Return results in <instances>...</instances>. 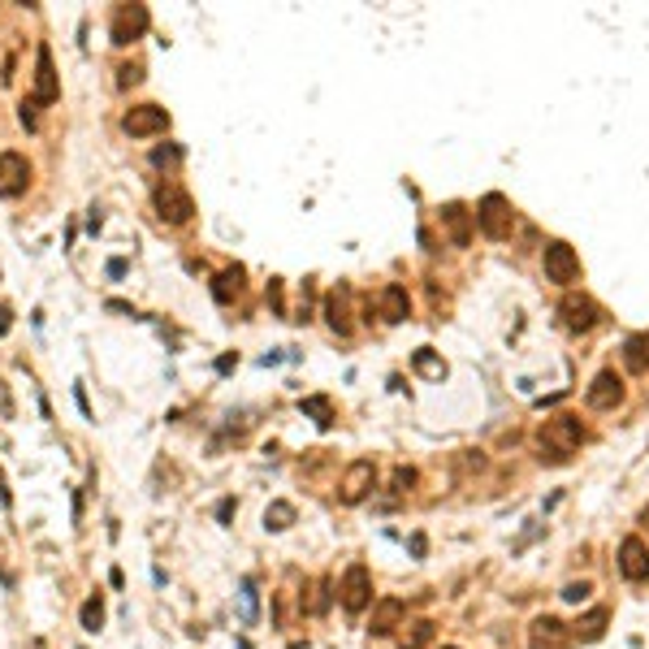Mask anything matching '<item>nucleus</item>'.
<instances>
[{"instance_id": "nucleus-29", "label": "nucleus", "mask_w": 649, "mask_h": 649, "mask_svg": "<svg viewBox=\"0 0 649 649\" xmlns=\"http://www.w3.org/2000/svg\"><path fill=\"white\" fill-rule=\"evenodd\" d=\"M415 468H394V493H407V490H415Z\"/></svg>"}, {"instance_id": "nucleus-21", "label": "nucleus", "mask_w": 649, "mask_h": 649, "mask_svg": "<svg viewBox=\"0 0 649 649\" xmlns=\"http://www.w3.org/2000/svg\"><path fill=\"white\" fill-rule=\"evenodd\" d=\"M243 295V269H225V273H216L213 282V299L216 303H230V299Z\"/></svg>"}, {"instance_id": "nucleus-14", "label": "nucleus", "mask_w": 649, "mask_h": 649, "mask_svg": "<svg viewBox=\"0 0 649 649\" xmlns=\"http://www.w3.org/2000/svg\"><path fill=\"white\" fill-rule=\"evenodd\" d=\"M35 100L40 104H57L61 100V82H57V70H52L48 43H40V52H35Z\"/></svg>"}, {"instance_id": "nucleus-39", "label": "nucleus", "mask_w": 649, "mask_h": 649, "mask_svg": "<svg viewBox=\"0 0 649 649\" xmlns=\"http://www.w3.org/2000/svg\"><path fill=\"white\" fill-rule=\"evenodd\" d=\"M446 649H454V645H446Z\"/></svg>"}, {"instance_id": "nucleus-20", "label": "nucleus", "mask_w": 649, "mask_h": 649, "mask_svg": "<svg viewBox=\"0 0 649 649\" xmlns=\"http://www.w3.org/2000/svg\"><path fill=\"white\" fill-rule=\"evenodd\" d=\"M606 624H610V610L606 606H593L589 615L576 624V636H580V641H602V636H606Z\"/></svg>"}, {"instance_id": "nucleus-30", "label": "nucleus", "mask_w": 649, "mask_h": 649, "mask_svg": "<svg viewBox=\"0 0 649 649\" xmlns=\"http://www.w3.org/2000/svg\"><path fill=\"white\" fill-rule=\"evenodd\" d=\"M308 610H312V615H325V610H329V580L316 585V597L308 602Z\"/></svg>"}, {"instance_id": "nucleus-13", "label": "nucleus", "mask_w": 649, "mask_h": 649, "mask_svg": "<svg viewBox=\"0 0 649 649\" xmlns=\"http://www.w3.org/2000/svg\"><path fill=\"white\" fill-rule=\"evenodd\" d=\"M619 571H624V580H632V585L649 580V546L641 537H624V541H619Z\"/></svg>"}, {"instance_id": "nucleus-1", "label": "nucleus", "mask_w": 649, "mask_h": 649, "mask_svg": "<svg viewBox=\"0 0 649 649\" xmlns=\"http://www.w3.org/2000/svg\"><path fill=\"white\" fill-rule=\"evenodd\" d=\"M580 442H585V425H580L576 415H554V420H546V425L537 429L541 459H550V463H568L571 454L580 451Z\"/></svg>"}, {"instance_id": "nucleus-25", "label": "nucleus", "mask_w": 649, "mask_h": 649, "mask_svg": "<svg viewBox=\"0 0 649 649\" xmlns=\"http://www.w3.org/2000/svg\"><path fill=\"white\" fill-rule=\"evenodd\" d=\"M303 412L316 415V425L320 429H329L334 425V412H329V398H303Z\"/></svg>"}, {"instance_id": "nucleus-23", "label": "nucleus", "mask_w": 649, "mask_h": 649, "mask_svg": "<svg viewBox=\"0 0 649 649\" xmlns=\"http://www.w3.org/2000/svg\"><path fill=\"white\" fill-rule=\"evenodd\" d=\"M412 368H415L420 377H429V381H442V377H446V364H442V359H437V355H433L429 347L412 355Z\"/></svg>"}, {"instance_id": "nucleus-7", "label": "nucleus", "mask_w": 649, "mask_h": 649, "mask_svg": "<svg viewBox=\"0 0 649 649\" xmlns=\"http://www.w3.org/2000/svg\"><path fill=\"white\" fill-rule=\"evenodd\" d=\"M558 312H563V325H568L571 334H589V329H597V325H602V308H597L589 295H576V291H568V295H563Z\"/></svg>"}, {"instance_id": "nucleus-24", "label": "nucleus", "mask_w": 649, "mask_h": 649, "mask_svg": "<svg viewBox=\"0 0 649 649\" xmlns=\"http://www.w3.org/2000/svg\"><path fill=\"white\" fill-rule=\"evenodd\" d=\"M82 628L87 632H100L104 628V597H87V602H82Z\"/></svg>"}, {"instance_id": "nucleus-12", "label": "nucleus", "mask_w": 649, "mask_h": 649, "mask_svg": "<svg viewBox=\"0 0 649 649\" xmlns=\"http://www.w3.org/2000/svg\"><path fill=\"white\" fill-rule=\"evenodd\" d=\"M571 645V628L554 615H537L529 628V649H568Z\"/></svg>"}, {"instance_id": "nucleus-31", "label": "nucleus", "mask_w": 649, "mask_h": 649, "mask_svg": "<svg viewBox=\"0 0 649 649\" xmlns=\"http://www.w3.org/2000/svg\"><path fill=\"white\" fill-rule=\"evenodd\" d=\"M35 109H40V100H22V126H26V130H35V126H40V113H35Z\"/></svg>"}, {"instance_id": "nucleus-17", "label": "nucleus", "mask_w": 649, "mask_h": 649, "mask_svg": "<svg viewBox=\"0 0 649 649\" xmlns=\"http://www.w3.org/2000/svg\"><path fill=\"white\" fill-rule=\"evenodd\" d=\"M403 615H407V606H403L398 597H377V606H373V636H390V632L403 624Z\"/></svg>"}, {"instance_id": "nucleus-18", "label": "nucleus", "mask_w": 649, "mask_h": 649, "mask_svg": "<svg viewBox=\"0 0 649 649\" xmlns=\"http://www.w3.org/2000/svg\"><path fill=\"white\" fill-rule=\"evenodd\" d=\"M407 312H412L407 291H403V286H386V291H381V316H386L390 325H398V320H407Z\"/></svg>"}, {"instance_id": "nucleus-8", "label": "nucleus", "mask_w": 649, "mask_h": 649, "mask_svg": "<svg viewBox=\"0 0 649 649\" xmlns=\"http://www.w3.org/2000/svg\"><path fill=\"white\" fill-rule=\"evenodd\" d=\"M121 130L130 138H152V135H165L169 130V113L160 104H135L126 118H121Z\"/></svg>"}, {"instance_id": "nucleus-36", "label": "nucleus", "mask_w": 649, "mask_h": 649, "mask_svg": "<svg viewBox=\"0 0 649 649\" xmlns=\"http://www.w3.org/2000/svg\"><path fill=\"white\" fill-rule=\"evenodd\" d=\"M238 511V502L234 498H225V502H221V507H216V520H230V515Z\"/></svg>"}, {"instance_id": "nucleus-16", "label": "nucleus", "mask_w": 649, "mask_h": 649, "mask_svg": "<svg viewBox=\"0 0 649 649\" xmlns=\"http://www.w3.org/2000/svg\"><path fill=\"white\" fill-rule=\"evenodd\" d=\"M325 320H329V329H334L338 338L351 334V291H347V286H338V291L325 295Z\"/></svg>"}, {"instance_id": "nucleus-32", "label": "nucleus", "mask_w": 649, "mask_h": 649, "mask_svg": "<svg viewBox=\"0 0 649 649\" xmlns=\"http://www.w3.org/2000/svg\"><path fill=\"white\" fill-rule=\"evenodd\" d=\"M143 79V65H121L118 70V87H135Z\"/></svg>"}, {"instance_id": "nucleus-19", "label": "nucleus", "mask_w": 649, "mask_h": 649, "mask_svg": "<svg viewBox=\"0 0 649 649\" xmlns=\"http://www.w3.org/2000/svg\"><path fill=\"white\" fill-rule=\"evenodd\" d=\"M624 368L628 373H649V334H632L624 342Z\"/></svg>"}, {"instance_id": "nucleus-28", "label": "nucleus", "mask_w": 649, "mask_h": 649, "mask_svg": "<svg viewBox=\"0 0 649 649\" xmlns=\"http://www.w3.org/2000/svg\"><path fill=\"white\" fill-rule=\"evenodd\" d=\"M177 160H182V148H177V143H169V148H157V152H152V165H157V169H169V165H177Z\"/></svg>"}, {"instance_id": "nucleus-5", "label": "nucleus", "mask_w": 649, "mask_h": 649, "mask_svg": "<svg viewBox=\"0 0 649 649\" xmlns=\"http://www.w3.org/2000/svg\"><path fill=\"white\" fill-rule=\"evenodd\" d=\"M541 269H546V282L571 286V282L580 277V256L571 252L563 238H554V243H546V252H541Z\"/></svg>"}, {"instance_id": "nucleus-35", "label": "nucleus", "mask_w": 649, "mask_h": 649, "mask_svg": "<svg viewBox=\"0 0 649 649\" xmlns=\"http://www.w3.org/2000/svg\"><path fill=\"white\" fill-rule=\"evenodd\" d=\"M74 403H79V412L87 415V420H96V415H91V403H87V390H82V386H74Z\"/></svg>"}, {"instance_id": "nucleus-10", "label": "nucleus", "mask_w": 649, "mask_h": 649, "mask_svg": "<svg viewBox=\"0 0 649 649\" xmlns=\"http://www.w3.org/2000/svg\"><path fill=\"white\" fill-rule=\"evenodd\" d=\"M585 403H589L593 412H610V407H619V403H624V377L615 373V368H602V373L589 381Z\"/></svg>"}, {"instance_id": "nucleus-15", "label": "nucleus", "mask_w": 649, "mask_h": 649, "mask_svg": "<svg viewBox=\"0 0 649 649\" xmlns=\"http://www.w3.org/2000/svg\"><path fill=\"white\" fill-rule=\"evenodd\" d=\"M472 216L463 204H446L442 208V230H446V238H451V247H468L472 243Z\"/></svg>"}, {"instance_id": "nucleus-11", "label": "nucleus", "mask_w": 649, "mask_h": 649, "mask_svg": "<svg viewBox=\"0 0 649 649\" xmlns=\"http://www.w3.org/2000/svg\"><path fill=\"white\" fill-rule=\"evenodd\" d=\"M31 186V160L22 152H0V199H18Z\"/></svg>"}, {"instance_id": "nucleus-26", "label": "nucleus", "mask_w": 649, "mask_h": 649, "mask_svg": "<svg viewBox=\"0 0 649 649\" xmlns=\"http://www.w3.org/2000/svg\"><path fill=\"white\" fill-rule=\"evenodd\" d=\"M429 641H433V624H429V619H420V624L412 628V636H407V645H403V649H425Z\"/></svg>"}, {"instance_id": "nucleus-33", "label": "nucleus", "mask_w": 649, "mask_h": 649, "mask_svg": "<svg viewBox=\"0 0 649 649\" xmlns=\"http://www.w3.org/2000/svg\"><path fill=\"white\" fill-rule=\"evenodd\" d=\"M585 597H589V585H585V580H580V585H568V589H563V602H585Z\"/></svg>"}, {"instance_id": "nucleus-22", "label": "nucleus", "mask_w": 649, "mask_h": 649, "mask_svg": "<svg viewBox=\"0 0 649 649\" xmlns=\"http://www.w3.org/2000/svg\"><path fill=\"white\" fill-rule=\"evenodd\" d=\"M291 524H295V507H291V502H269V511H264V529L286 532Z\"/></svg>"}, {"instance_id": "nucleus-27", "label": "nucleus", "mask_w": 649, "mask_h": 649, "mask_svg": "<svg viewBox=\"0 0 649 649\" xmlns=\"http://www.w3.org/2000/svg\"><path fill=\"white\" fill-rule=\"evenodd\" d=\"M243 624H256V585L243 580Z\"/></svg>"}, {"instance_id": "nucleus-2", "label": "nucleus", "mask_w": 649, "mask_h": 649, "mask_svg": "<svg viewBox=\"0 0 649 649\" xmlns=\"http://www.w3.org/2000/svg\"><path fill=\"white\" fill-rule=\"evenodd\" d=\"M152 204H157V216L165 225H186L196 216V199L186 196L177 182H160L157 191H152Z\"/></svg>"}, {"instance_id": "nucleus-6", "label": "nucleus", "mask_w": 649, "mask_h": 649, "mask_svg": "<svg viewBox=\"0 0 649 649\" xmlns=\"http://www.w3.org/2000/svg\"><path fill=\"white\" fill-rule=\"evenodd\" d=\"M342 606L347 615H359V610H368L373 602V571L364 568V563H351V568L342 571Z\"/></svg>"}, {"instance_id": "nucleus-34", "label": "nucleus", "mask_w": 649, "mask_h": 649, "mask_svg": "<svg viewBox=\"0 0 649 649\" xmlns=\"http://www.w3.org/2000/svg\"><path fill=\"white\" fill-rule=\"evenodd\" d=\"M126 269H130V264H126V260H121V256H118V260H109V264H104V273L113 277V282H121V277H126Z\"/></svg>"}, {"instance_id": "nucleus-38", "label": "nucleus", "mask_w": 649, "mask_h": 649, "mask_svg": "<svg viewBox=\"0 0 649 649\" xmlns=\"http://www.w3.org/2000/svg\"><path fill=\"white\" fill-rule=\"evenodd\" d=\"M641 529L649 532V502H645V511H641Z\"/></svg>"}, {"instance_id": "nucleus-37", "label": "nucleus", "mask_w": 649, "mask_h": 649, "mask_svg": "<svg viewBox=\"0 0 649 649\" xmlns=\"http://www.w3.org/2000/svg\"><path fill=\"white\" fill-rule=\"evenodd\" d=\"M9 316H14V312H9V308H0V338L9 334Z\"/></svg>"}, {"instance_id": "nucleus-4", "label": "nucleus", "mask_w": 649, "mask_h": 649, "mask_svg": "<svg viewBox=\"0 0 649 649\" xmlns=\"http://www.w3.org/2000/svg\"><path fill=\"white\" fill-rule=\"evenodd\" d=\"M511 199L502 196V191H490V196L476 204V225L485 230V238H507L511 234Z\"/></svg>"}, {"instance_id": "nucleus-3", "label": "nucleus", "mask_w": 649, "mask_h": 649, "mask_svg": "<svg viewBox=\"0 0 649 649\" xmlns=\"http://www.w3.org/2000/svg\"><path fill=\"white\" fill-rule=\"evenodd\" d=\"M377 485V463L373 459H355L347 463V472H342V485H338V502L342 507H359Z\"/></svg>"}, {"instance_id": "nucleus-9", "label": "nucleus", "mask_w": 649, "mask_h": 649, "mask_svg": "<svg viewBox=\"0 0 649 649\" xmlns=\"http://www.w3.org/2000/svg\"><path fill=\"white\" fill-rule=\"evenodd\" d=\"M148 26H152L148 5H118V9H113V43H118V48L135 43Z\"/></svg>"}]
</instances>
